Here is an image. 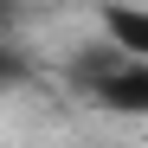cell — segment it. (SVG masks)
Wrapping results in <instances>:
<instances>
[{"mask_svg": "<svg viewBox=\"0 0 148 148\" xmlns=\"http://www.w3.org/2000/svg\"><path fill=\"white\" fill-rule=\"evenodd\" d=\"M90 90L103 97L110 110H122V116H148V58H122V52H110V64L97 71Z\"/></svg>", "mask_w": 148, "mask_h": 148, "instance_id": "1", "label": "cell"}, {"mask_svg": "<svg viewBox=\"0 0 148 148\" xmlns=\"http://www.w3.org/2000/svg\"><path fill=\"white\" fill-rule=\"evenodd\" d=\"M97 26H103L110 52L148 58V13H142V7H129V0H103V7H97Z\"/></svg>", "mask_w": 148, "mask_h": 148, "instance_id": "2", "label": "cell"}, {"mask_svg": "<svg viewBox=\"0 0 148 148\" xmlns=\"http://www.w3.org/2000/svg\"><path fill=\"white\" fill-rule=\"evenodd\" d=\"M13 77H19V64H13L7 52H0V103H7V90H13Z\"/></svg>", "mask_w": 148, "mask_h": 148, "instance_id": "3", "label": "cell"}]
</instances>
